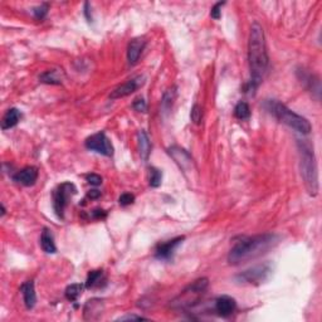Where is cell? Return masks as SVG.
Segmentation results:
<instances>
[{
  "label": "cell",
  "instance_id": "cell-1",
  "mask_svg": "<svg viewBox=\"0 0 322 322\" xmlns=\"http://www.w3.org/2000/svg\"><path fill=\"white\" fill-rule=\"evenodd\" d=\"M248 61L249 71H251V79L246 87L247 93H254L259 84L262 83L263 77L270 65V57L266 44L265 31L262 25L254 22L251 26L248 42Z\"/></svg>",
  "mask_w": 322,
  "mask_h": 322
},
{
  "label": "cell",
  "instance_id": "cell-2",
  "mask_svg": "<svg viewBox=\"0 0 322 322\" xmlns=\"http://www.w3.org/2000/svg\"><path fill=\"white\" fill-rule=\"evenodd\" d=\"M279 243V237L273 233L257 234L253 237H243L236 242L233 248L228 253V263L231 266H239L253 260L260 255L268 253Z\"/></svg>",
  "mask_w": 322,
  "mask_h": 322
},
{
  "label": "cell",
  "instance_id": "cell-3",
  "mask_svg": "<svg viewBox=\"0 0 322 322\" xmlns=\"http://www.w3.org/2000/svg\"><path fill=\"white\" fill-rule=\"evenodd\" d=\"M263 107L268 111L272 116H275L279 122L287 125L288 127L294 129L295 131L300 132L302 135H308L312 130L310 121L306 117L299 115L289 110L286 105L281 103L277 100H266L263 102Z\"/></svg>",
  "mask_w": 322,
  "mask_h": 322
},
{
  "label": "cell",
  "instance_id": "cell-4",
  "mask_svg": "<svg viewBox=\"0 0 322 322\" xmlns=\"http://www.w3.org/2000/svg\"><path fill=\"white\" fill-rule=\"evenodd\" d=\"M297 145H299L300 153L301 175H302L308 194L316 196L318 193V174L313 149H311L308 143L301 140H299Z\"/></svg>",
  "mask_w": 322,
  "mask_h": 322
},
{
  "label": "cell",
  "instance_id": "cell-5",
  "mask_svg": "<svg viewBox=\"0 0 322 322\" xmlns=\"http://www.w3.org/2000/svg\"><path fill=\"white\" fill-rule=\"evenodd\" d=\"M208 287H209V279L206 278V277L196 279L193 283L189 284L185 289H183L182 294L177 299L171 301L170 307L177 308V310L193 308L194 306L198 305L203 295L206 294Z\"/></svg>",
  "mask_w": 322,
  "mask_h": 322
},
{
  "label": "cell",
  "instance_id": "cell-6",
  "mask_svg": "<svg viewBox=\"0 0 322 322\" xmlns=\"http://www.w3.org/2000/svg\"><path fill=\"white\" fill-rule=\"evenodd\" d=\"M77 194L76 185L72 183L66 182L62 183L52 191V200H53V209H54L55 215L58 219H65V210L68 206L69 199Z\"/></svg>",
  "mask_w": 322,
  "mask_h": 322
},
{
  "label": "cell",
  "instance_id": "cell-7",
  "mask_svg": "<svg viewBox=\"0 0 322 322\" xmlns=\"http://www.w3.org/2000/svg\"><path fill=\"white\" fill-rule=\"evenodd\" d=\"M271 275H272V266L270 263H260V265L253 266L252 268H248L241 275L237 276L236 281L239 283L259 286V284L265 283Z\"/></svg>",
  "mask_w": 322,
  "mask_h": 322
},
{
  "label": "cell",
  "instance_id": "cell-8",
  "mask_svg": "<svg viewBox=\"0 0 322 322\" xmlns=\"http://www.w3.org/2000/svg\"><path fill=\"white\" fill-rule=\"evenodd\" d=\"M84 146L89 150L95 151V153L100 154V155L107 156L111 158L113 155V146L111 143L110 138L106 136L105 132L100 131L97 134H93L90 137L86 138L84 141Z\"/></svg>",
  "mask_w": 322,
  "mask_h": 322
},
{
  "label": "cell",
  "instance_id": "cell-9",
  "mask_svg": "<svg viewBox=\"0 0 322 322\" xmlns=\"http://www.w3.org/2000/svg\"><path fill=\"white\" fill-rule=\"evenodd\" d=\"M167 154L175 161V164L179 166V169L182 170L185 177L188 175V172L189 174H193V172L196 171L194 159L191 158L190 154L184 150V149L179 148V146H171V148L167 149Z\"/></svg>",
  "mask_w": 322,
  "mask_h": 322
},
{
  "label": "cell",
  "instance_id": "cell-10",
  "mask_svg": "<svg viewBox=\"0 0 322 322\" xmlns=\"http://www.w3.org/2000/svg\"><path fill=\"white\" fill-rule=\"evenodd\" d=\"M143 83H145V78H143L142 76L134 77V78L129 79V81L125 82L121 86L116 87V89L110 93V98L111 100H119V98L127 97V96L136 92L140 87H142Z\"/></svg>",
  "mask_w": 322,
  "mask_h": 322
},
{
  "label": "cell",
  "instance_id": "cell-11",
  "mask_svg": "<svg viewBox=\"0 0 322 322\" xmlns=\"http://www.w3.org/2000/svg\"><path fill=\"white\" fill-rule=\"evenodd\" d=\"M184 239L185 237L182 236L164 242V243H159L155 249V258H158L159 260H170L172 258V255H174L178 247L184 242Z\"/></svg>",
  "mask_w": 322,
  "mask_h": 322
},
{
  "label": "cell",
  "instance_id": "cell-12",
  "mask_svg": "<svg viewBox=\"0 0 322 322\" xmlns=\"http://www.w3.org/2000/svg\"><path fill=\"white\" fill-rule=\"evenodd\" d=\"M38 169L36 166H25L22 170L15 172L12 178L17 184L23 186H33L38 180Z\"/></svg>",
  "mask_w": 322,
  "mask_h": 322
},
{
  "label": "cell",
  "instance_id": "cell-13",
  "mask_svg": "<svg viewBox=\"0 0 322 322\" xmlns=\"http://www.w3.org/2000/svg\"><path fill=\"white\" fill-rule=\"evenodd\" d=\"M214 308L219 316H222V317H229L231 313L236 311L237 302L230 296H220L215 300Z\"/></svg>",
  "mask_w": 322,
  "mask_h": 322
},
{
  "label": "cell",
  "instance_id": "cell-14",
  "mask_svg": "<svg viewBox=\"0 0 322 322\" xmlns=\"http://www.w3.org/2000/svg\"><path fill=\"white\" fill-rule=\"evenodd\" d=\"M105 310V303L101 299L89 300L84 305L83 308V317L84 320H97L102 315Z\"/></svg>",
  "mask_w": 322,
  "mask_h": 322
},
{
  "label": "cell",
  "instance_id": "cell-15",
  "mask_svg": "<svg viewBox=\"0 0 322 322\" xmlns=\"http://www.w3.org/2000/svg\"><path fill=\"white\" fill-rule=\"evenodd\" d=\"M146 41L143 38H134L127 47V61L129 65L135 66L141 57V53L145 49Z\"/></svg>",
  "mask_w": 322,
  "mask_h": 322
},
{
  "label": "cell",
  "instance_id": "cell-16",
  "mask_svg": "<svg viewBox=\"0 0 322 322\" xmlns=\"http://www.w3.org/2000/svg\"><path fill=\"white\" fill-rule=\"evenodd\" d=\"M20 291H22L24 305H25L26 310H33L37 303V294L36 288H34V282H24L22 286H20Z\"/></svg>",
  "mask_w": 322,
  "mask_h": 322
},
{
  "label": "cell",
  "instance_id": "cell-17",
  "mask_svg": "<svg viewBox=\"0 0 322 322\" xmlns=\"http://www.w3.org/2000/svg\"><path fill=\"white\" fill-rule=\"evenodd\" d=\"M137 148L140 158L143 161H148L151 154V141L149 138L148 134L145 132V130H140L137 132Z\"/></svg>",
  "mask_w": 322,
  "mask_h": 322
},
{
  "label": "cell",
  "instance_id": "cell-18",
  "mask_svg": "<svg viewBox=\"0 0 322 322\" xmlns=\"http://www.w3.org/2000/svg\"><path fill=\"white\" fill-rule=\"evenodd\" d=\"M39 81L46 84H55L60 86L65 81V72L62 69H49V71L43 72L39 76Z\"/></svg>",
  "mask_w": 322,
  "mask_h": 322
},
{
  "label": "cell",
  "instance_id": "cell-19",
  "mask_svg": "<svg viewBox=\"0 0 322 322\" xmlns=\"http://www.w3.org/2000/svg\"><path fill=\"white\" fill-rule=\"evenodd\" d=\"M20 119H22V112H20L18 108H9V110L5 112V115L2 120V129L9 130L12 129V127L17 126V125L19 124Z\"/></svg>",
  "mask_w": 322,
  "mask_h": 322
},
{
  "label": "cell",
  "instance_id": "cell-20",
  "mask_svg": "<svg viewBox=\"0 0 322 322\" xmlns=\"http://www.w3.org/2000/svg\"><path fill=\"white\" fill-rule=\"evenodd\" d=\"M41 247L43 249V252H46L47 254H54L57 252V247H55L53 234L50 233V230L48 228H44L41 234Z\"/></svg>",
  "mask_w": 322,
  "mask_h": 322
},
{
  "label": "cell",
  "instance_id": "cell-21",
  "mask_svg": "<svg viewBox=\"0 0 322 322\" xmlns=\"http://www.w3.org/2000/svg\"><path fill=\"white\" fill-rule=\"evenodd\" d=\"M177 96H178V89L175 86L170 87V89L164 93L162 100H161L162 112H167V111L171 110L172 105H174L175 100H177Z\"/></svg>",
  "mask_w": 322,
  "mask_h": 322
},
{
  "label": "cell",
  "instance_id": "cell-22",
  "mask_svg": "<svg viewBox=\"0 0 322 322\" xmlns=\"http://www.w3.org/2000/svg\"><path fill=\"white\" fill-rule=\"evenodd\" d=\"M105 276H103L102 271H91L87 276L86 279V288L91 289V288H96V287H100L102 282H105Z\"/></svg>",
  "mask_w": 322,
  "mask_h": 322
},
{
  "label": "cell",
  "instance_id": "cell-23",
  "mask_svg": "<svg viewBox=\"0 0 322 322\" xmlns=\"http://www.w3.org/2000/svg\"><path fill=\"white\" fill-rule=\"evenodd\" d=\"M84 287L86 286L81 283H73V284H71V286H68L65 292L66 299H67L68 301H71V302L77 301L78 300V297L82 295V292H83Z\"/></svg>",
  "mask_w": 322,
  "mask_h": 322
},
{
  "label": "cell",
  "instance_id": "cell-24",
  "mask_svg": "<svg viewBox=\"0 0 322 322\" xmlns=\"http://www.w3.org/2000/svg\"><path fill=\"white\" fill-rule=\"evenodd\" d=\"M234 116L238 120H242V121L248 120L251 117V107H249L248 103L243 102V101L237 103V106L234 107Z\"/></svg>",
  "mask_w": 322,
  "mask_h": 322
},
{
  "label": "cell",
  "instance_id": "cell-25",
  "mask_svg": "<svg viewBox=\"0 0 322 322\" xmlns=\"http://www.w3.org/2000/svg\"><path fill=\"white\" fill-rule=\"evenodd\" d=\"M149 174H150L149 184H150L151 188H159V186L161 185V180H162V174L160 170L151 166L150 169H149Z\"/></svg>",
  "mask_w": 322,
  "mask_h": 322
},
{
  "label": "cell",
  "instance_id": "cell-26",
  "mask_svg": "<svg viewBox=\"0 0 322 322\" xmlns=\"http://www.w3.org/2000/svg\"><path fill=\"white\" fill-rule=\"evenodd\" d=\"M48 12H49V4H47V3H43V4L38 5L33 9L34 17L38 20H43L47 17Z\"/></svg>",
  "mask_w": 322,
  "mask_h": 322
},
{
  "label": "cell",
  "instance_id": "cell-27",
  "mask_svg": "<svg viewBox=\"0 0 322 322\" xmlns=\"http://www.w3.org/2000/svg\"><path fill=\"white\" fill-rule=\"evenodd\" d=\"M190 119L194 124L199 125L201 122V119H203V110L199 105H194L193 108H191L190 112Z\"/></svg>",
  "mask_w": 322,
  "mask_h": 322
},
{
  "label": "cell",
  "instance_id": "cell-28",
  "mask_svg": "<svg viewBox=\"0 0 322 322\" xmlns=\"http://www.w3.org/2000/svg\"><path fill=\"white\" fill-rule=\"evenodd\" d=\"M225 5V2H219L214 4V7L210 9V17L215 20H219L222 17V8Z\"/></svg>",
  "mask_w": 322,
  "mask_h": 322
},
{
  "label": "cell",
  "instance_id": "cell-29",
  "mask_svg": "<svg viewBox=\"0 0 322 322\" xmlns=\"http://www.w3.org/2000/svg\"><path fill=\"white\" fill-rule=\"evenodd\" d=\"M132 108L135 111H137V112H146L148 111V103H146V101L142 97H137L132 102Z\"/></svg>",
  "mask_w": 322,
  "mask_h": 322
},
{
  "label": "cell",
  "instance_id": "cell-30",
  "mask_svg": "<svg viewBox=\"0 0 322 322\" xmlns=\"http://www.w3.org/2000/svg\"><path fill=\"white\" fill-rule=\"evenodd\" d=\"M135 201V196L130 193H124L119 198V203L120 206L122 207H127V206H131L132 203Z\"/></svg>",
  "mask_w": 322,
  "mask_h": 322
},
{
  "label": "cell",
  "instance_id": "cell-31",
  "mask_svg": "<svg viewBox=\"0 0 322 322\" xmlns=\"http://www.w3.org/2000/svg\"><path fill=\"white\" fill-rule=\"evenodd\" d=\"M86 180L89 184H91L93 186H98L102 184V177H100L98 174H95V172H91V174L86 175Z\"/></svg>",
  "mask_w": 322,
  "mask_h": 322
},
{
  "label": "cell",
  "instance_id": "cell-32",
  "mask_svg": "<svg viewBox=\"0 0 322 322\" xmlns=\"http://www.w3.org/2000/svg\"><path fill=\"white\" fill-rule=\"evenodd\" d=\"M90 217L92 218V219H96V220H101V219H105L106 217H107V212L103 209H95L91 212V215Z\"/></svg>",
  "mask_w": 322,
  "mask_h": 322
},
{
  "label": "cell",
  "instance_id": "cell-33",
  "mask_svg": "<svg viewBox=\"0 0 322 322\" xmlns=\"http://www.w3.org/2000/svg\"><path fill=\"white\" fill-rule=\"evenodd\" d=\"M126 320H146L142 316H136V315H126L122 316V317L117 318V321H126Z\"/></svg>",
  "mask_w": 322,
  "mask_h": 322
},
{
  "label": "cell",
  "instance_id": "cell-34",
  "mask_svg": "<svg viewBox=\"0 0 322 322\" xmlns=\"http://www.w3.org/2000/svg\"><path fill=\"white\" fill-rule=\"evenodd\" d=\"M101 196V191L98 190H90L89 193H87V198L89 199H98Z\"/></svg>",
  "mask_w": 322,
  "mask_h": 322
},
{
  "label": "cell",
  "instance_id": "cell-35",
  "mask_svg": "<svg viewBox=\"0 0 322 322\" xmlns=\"http://www.w3.org/2000/svg\"><path fill=\"white\" fill-rule=\"evenodd\" d=\"M90 7H91V5H90V3H86V4H84V14H86V18H87V20H89V22H92V17H91V12H90Z\"/></svg>",
  "mask_w": 322,
  "mask_h": 322
},
{
  "label": "cell",
  "instance_id": "cell-36",
  "mask_svg": "<svg viewBox=\"0 0 322 322\" xmlns=\"http://www.w3.org/2000/svg\"><path fill=\"white\" fill-rule=\"evenodd\" d=\"M5 213H7V209H5V207H4V206H3V204H2V215H0V217H2V218H3V217H4V215H5Z\"/></svg>",
  "mask_w": 322,
  "mask_h": 322
}]
</instances>
